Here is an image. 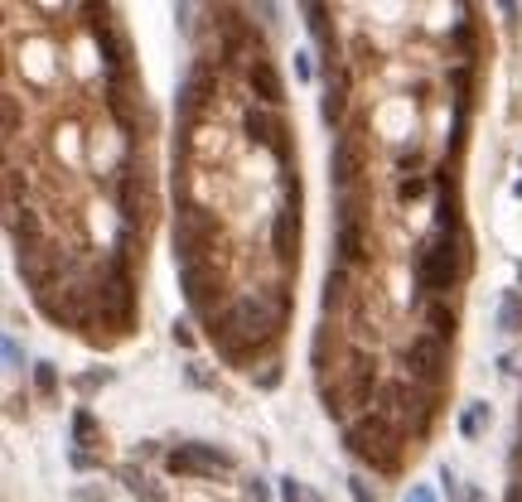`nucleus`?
<instances>
[{"label": "nucleus", "instance_id": "31", "mask_svg": "<svg viewBox=\"0 0 522 502\" xmlns=\"http://www.w3.org/2000/svg\"><path fill=\"white\" fill-rule=\"evenodd\" d=\"M29 372H34V391H39V397L49 401L54 391H58V367H54V363H34Z\"/></svg>", "mask_w": 522, "mask_h": 502}, {"label": "nucleus", "instance_id": "38", "mask_svg": "<svg viewBox=\"0 0 522 502\" xmlns=\"http://www.w3.org/2000/svg\"><path fill=\"white\" fill-rule=\"evenodd\" d=\"M343 488H349V498H353V502H377V493L367 488V478H363V473H349V478H343Z\"/></svg>", "mask_w": 522, "mask_h": 502}, {"label": "nucleus", "instance_id": "15", "mask_svg": "<svg viewBox=\"0 0 522 502\" xmlns=\"http://www.w3.org/2000/svg\"><path fill=\"white\" fill-rule=\"evenodd\" d=\"M271 256H276L281 276L300 266V203H281L271 213Z\"/></svg>", "mask_w": 522, "mask_h": 502}, {"label": "nucleus", "instance_id": "36", "mask_svg": "<svg viewBox=\"0 0 522 502\" xmlns=\"http://www.w3.org/2000/svg\"><path fill=\"white\" fill-rule=\"evenodd\" d=\"M184 381H189L194 391H218V377H208L204 363H189V367H184Z\"/></svg>", "mask_w": 522, "mask_h": 502}, {"label": "nucleus", "instance_id": "17", "mask_svg": "<svg viewBox=\"0 0 522 502\" xmlns=\"http://www.w3.org/2000/svg\"><path fill=\"white\" fill-rule=\"evenodd\" d=\"M5 232H10V247H15V256H34V251L54 247L49 232H44L39 222V208H5Z\"/></svg>", "mask_w": 522, "mask_h": 502}, {"label": "nucleus", "instance_id": "35", "mask_svg": "<svg viewBox=\"0 0 522 502\" xmlns=\"http://www.w3.org/2000/svg\"><path fill=\"white\" fill-rule=\"evenodd\" d=\"M252 387L257 391H276L281 387V363L271 357V363H261V372H252Z\"/></svg>", "mask_w": 522, "mask_h": 502}, {"label": "nucleus", "instance_id": "9", "mask_svg": "<svg viewBox=\"0 0 522 502\" xmlns=\"http://www.w3.org/2000/svg\"><path fill=\"white\" fill-rule=\"evenodd\" d=\"M401 363H407V377L417 381V387L435 391L441 397L445 381H450V343L435 339V333H411L407 343H401Z\"/></svg>", "mask_w": 522, "mask_h": 502}, {"label": "nucleus", "instance_id": "11", "mask_svg": "<svg viewBox=\"0 0 522 502\" xmlns=\"http://www.w3.org/2000/svg\"><path fill=\"white\" fill-rule=\"evenodd\" d=\"M339 387L349 406H363V411H377V401H383V367H377V353L373 348H358V343H349V353H343L339 363Z\"/></svg>", "mask_w": 522, "mask_h": 502}, {"label": "nucleus", "instance_id": "19", "mask_svg": "<svg viewBox=\"0 0 522 502\" xmlns=\"http://www.w3.org/2000/svg\"><path fill=\"white\" fill-rule=\"evenodd\" d=\"M349 88H353V68L343 63L339 73H329L324 78V102H319V116H324V126L329 130H343L349 126Z\"/></svg>", "mask_w": 522, "mask_h": 502}, {"label": "nucleus", "instance_id": "22", "mask_svg": "<svg viewBox=\"0 0 522 502\" xmlns=\"http://www.w3.org/2000/svg\"><path fill=\"white\" fill-rule=\"evenodd\" d=\"M349 300H353V271L334 261V266H329V276H324V319L329 314H343Z\"/></svg>", "mask_w": 522, "mask_h": 502}, {"label": "nucleus", "instance_id": "14", "mask_svg": "<svg viewBox=\"0 0 522 502\" xmlns=\"http://www.w3.org/2000/svg\"><path fill=\"white\" fill-rule=\"evenodd\" d=\"M228 469H237V459L228 449L208 445V439H189V445H174L164 454V473H174V478H213Z\"/></svg>", "mask_w": 522, "mask_h": 502}, {"label": "nucleus", "instance_id": "25", "mask_svg": "<svg viewBox=\"0 0 522 502\" xmlns=\"http://www.w3.org/2000/svg\"><path fill=\"white\" fill-rule=\"evenodd\" d=\"M315 391H319V406H324L329 421H334V425H349V397H343L339 377H319Z\"/></svg>", "mask_w": 522, "mask_h": 502}, {"label": "nucleus", "instance_id": "43", "mask_svg": "<svg viewBox=\"0 0 522 502\" xmlns=\"http://www.w3.org/2000/svg\"><path fill=\"white\" fill-rule=\"evenodd\" d=\"M247 498H252V502H271V488H266V478H247Z\"/></svg>", "mask_w": 522, "mask_h": 502}, {"label": "nucleus", "instance_id": "32", "mask_svg": "<svg viewBox=\"0 0 522 502\" xmlns=\"http://www.w3.org/2000/svg\"><path fill=\"white\" fill-rule=\"evenodd\" d=\"M484 415H489V406H484V401H469V411L459 415V435H465V439H479Z\"/></svg>", "mask_w": 522, "mask_h": 502}, {"label": "nucleus", "instance_id": "52", "mask_svg": "<svg viewBox=\"0 0 522 502\" xmlns=\"http://www.w3.org/2000/svg\"><path fill=\"white\" fill-rule=\"evenodd\" d=\"M469 502H489V498H484V493H479V488H469Z\"/></svg>", "mask_w": 522, "mask_h": 502}, {"label": "nucleus", "instance_id": "49", "mask_svg": "<svg viewBox=\"0 0 522 502\" xmlns=\"http://www.w3.org/2000/svg\"><path fill=\"white\" fill-rule=\"evenodd\" d=\"M174 343H180V348H194V333H189L184 324H174Z\"/></svg>", "mask_w": 522, "mask_h": 502}, {"label": "nucleus", "instance_id": "2", "mask_svg": "<svg viewBox=\"0 0 522 502\" xmlns=\"http://www.w3.org/2000/svg\"><path fill=\"white\" fill-rule=\"evenodd\" d=\"M343 449L353 454L358 464H367L373 473H401V449H407V439L392 430L387 415H377V411H363V415H353L349 425H343Z\"/></svg>", "mask_w": 522, "mask_h": 502}, {"label": "nucleus", "instance_id": "3", "mask_svg": "<svg viewBox=\"0 0 522 502\" xmlns=\"http://www.w3.org/2000/svg\"><path fill=\"white\" fill-rule=\"evenodd\" d=\"M377 415H387L392 430H397L401 439H421L431 435V425H435V415H441V397L435 391H425L417 387L411 377H397V381H387L383 387V401H377Z\"/></svg>", "mask_w": 522, "mask_h": 502}, {"label": "nucleus", "instance_id": "26", "mask_svg": "<svg viewBox=\"0 0 522 502\" xmlns=\"http://www.w3.org/2000/svg\"><path fill=\"white\" fill-rule=\"evenodd\" d=\"M97 445H102V425H97V415H92L88 406H78V411H73V449L92 454Z\"/></svg>", "mask_w": 522, "mask_h": 502}, {"label": "nucleus", "instance_id": "39", "mask_svg": "<svg viewBox=\"0 0 522 502\" xmlns=\"http://www.w3.org/2000/svg\"><path fill=\"white\" fill-rule=\"evenodd\" d=\"M276 493H281V502H310L305 483H295V478H276Z\"/></svg>", "mask_w": 522, "mask_h": 502}, {"label": "nucleus", "instance_id": "45", "mask_svg": "<svg viewBox=\"0 0 522 502\" xmlns=\"http://www.w3.org/2000/svg\"><path fill=\"white\" fill-rule=\"evenodd\" d=\"M441 483H445V493H450V502H459V478H455V469H441Z\"/></svg>", "mask_w": 522, "mask_h": 502}, {"label": "nucleus", "instance_id": "37", "mask_svg": "<svg viewBox=\"0 0 522 502\" xmlns=\"http://www.w3.org/2000/svg\"><path fill=\"white\" fill-rule=\"evenodd\" d=\"M353 63H358V68H377V49L367 44V34H353Z\"/></svg>", "mask_w": 522, "mask_h": 502}, {"label": "nucleus", "instance_id": "16", "mask_svg": "<svg viewBox=\"0 0 522 502\" xmlns=\"http://www.w3.org/2000/svg\"><path fill=\"white\" fill-rule=\"evenodd\" d=\"M334 261L349 271H367L377 261V242H373V222H339L334 227Z\"/></svg>", "mask_w": 522, "mask_h": 502}, {"label": "nucleus", "instance_id": "18", "mask_svg": "<svg viewBox=\"0 0 522 502\" xmlns=\"http://www.w3.org/2000/svg\"><path fill=\"white\" fill-rule=\"evenodd\" d=\"M247 88H252V97L261 106H271V112L286 106V82H281V68L271 63V54H257L252 63H247Z\"/></svg>", "mask_w": 522, "mask_h": 502}, {"label": "nucleus", "instance_id": "12", "mask_svg": "<svg viewBox=\"0 0 522 502\" xmlns=\"http://www.w3.org/2000/svg\"><path fill=\"white\" fill-rule=\"evenodd\" d=\"M213 34H218V63L223 68H237L247 58L252 63L261 49V34H257V20H247V10L237 5H218L213 10Z\"/></svg>", "mask_w": 522, "mask_h": 502}, {"label": "nucleus", "instance_id": "27", "mask_svg": "<svg viewBox=\"0 0 522 502\" xmlns=\"http://www.w3.org/2000/svg\"><path fill=\"white\" fill-rule=\"evenodd\" d=\"M116 478H122L130 493H136V502H170V498H164V488H160V483H150V478L140 473L136 464H122V469H116Z\"/></svg>", "mask_w": 522, "mask_h": 502}, {"label": "nucleus", "instance_id": "29", "mask_svg": "<svg viewBox=\"0 0 522 502\" xmlns=\"http://www.w3.org/2000/svg\"><path fill=\"white\" fill-rule=\"evenodd\" d=\"M474 73L479 68H465V63H455L450 68V92H455V112H474Z\"/></svg>", "mask_w": 522, "mask_h": 502}, {"label": "nucleus", "instance_id": "7", "mask_svg": "<svg viewBox=\"0 0 522 502\" xmlns=\"http://www.w3.org/2000/svg\"><path fill=\"white\" fill-rule=\"evenodd\" d=\"M329 184L334 194L367 184V116H353L334 136V155H329Z\"/></svg>", "mask_w": 522, "mask_h": 502}, {"label": "nucleus", "instance_id": "51", "mask_svg": "<svg viewBox=\"0 0 522 502\" xmlns=\"http://www.w3.org/2000/svg\"><path fill=\"white\" fill-rule=\"evenodd\" d=\"M508 502H522V483H518V478L508 483Z\"/></svg>", "mask_w": 522, "mask_h": 502}, {"label": "nucleus", "instance_id": "47", "mask_svg": "<svg viewBox=\"0 0 522 502\" xmlns=\"http://www.w3.org/2000/svg\"><path fill=\"white\" fill-rule=\"evenodd\" d=\"M257 15H261V25H266V29H276V15H281V10H276V5H257Z\"/></svg>", "mask_w": 522, "mask_h": 502}, {"label": "nucleus", "instance_id": "44", "mask_svg": "<svg viewBox=\"0 0 522 502\" xmlns=\"http://www.w3.org/2000/svg\"><path fill=\"white\" fill-rule=\"evenodd\" d=\"M194 15H198L194 5H174V20H180V29H184V34H194Z\"/></svg>", "mask_w": 522, "mask_h": 502}, {"label": "nucleus", "instance_id": "24", "mask_svg": "<svg viewBox=\"0 0 522 502\" xmlns=\"http://www.w3.org/2000/svg\"><path fill=\"white\" fill-rule=\"evenodd\" d=\"M421 314H425V333H435V339L455 343V329H459L455 305H450V300H425V305H421Z\"/></svg>", "mask_w": 522, "mask_h": 502}, {"label": "nucleus", "instance_id": "21", "mask_svg": "<svg viewBox=\"0 0 522 502\" xmlns=\"http://www.w3.org/2000/svg\"><path fill=\"white\" fill-rule=\"evenodd\" d=\"M450 44H455V58L465 68H479V20H474V5H459V20L450 29Z\"/></svg>", "mask_w": 522, "mask_h": 502}, {"label": "nucleus", "instance_id": "6", "mask_svg": "<svg viewBox=\"0 0 522 502\" xmlns=\"http://www.w3.org/2000/svg\"><path fill=\"white\" fill-rule=\"evenodd\" d=\"M218 92H223V63H218V54H194V63H189L180 92H174L180 126H198V121H204L208 106L218 102Z\"/></svg>", "mask_w": 522, "mask_h": 502}, {"label": "nucleus", "instance_id": "4", "mask_svg": "<svg viewBox=\"0 0 522 502\" xmlns=\"http://www.w3.org/2000/svg\"><path fill=\"white\" fill-rule=\"evenodd\" d=\"M223 218L208 203L180 194L174 203V266H194V261H218L223 251Z\"/></svg>", "mask_w": 522, "mask_h": 502}, {"label": "nucleus", "instance_id": "5", "mask_svg": "<svg viewBox=\"0 0 522 502\" xmlns=\"http://www.w3.org/2000/svg\"><path fill=\"white\" fill-rule=\"evenodd\" d=\"M180 290H184L189 309H194V319L204 329L232 305V276L223 271V261H194V266H180Z\"/></svg>", "mask_w": 522, "mask_h": 502}, {"label": "nucleus", "instance_id": "20", "mask_svg": "<svg viewBox=\"0 0 522 502\" xmlns=\"http://www.w3.org/2000/svg\"><path fill=\"white\" fill-rule=\"evenodd\" d=\"M343 353H349V343H343V339H339V329L324 319V324L315 329V339H310V367H315V381H319V377H329V367L339 372Z\"/></svg>", "mask_w": 522, "mask_h": 502}, {"label": "nucleus", "instance_id": "48", "mask_svg": "<svg viewBox=\"0 0 522 502\" xmlns=\"http://www.w3.org/2000/svg\"><path fill=\"white\" fill-rule=\"evenodd\" d=\"M407 502H435V493H431V488H425V483H417V488H411V493H407Z\"/></svg>", "mask_w": 522, "mask_h": 502}, {"label": "nucleus", "instance_id": "13", "mask_svg": "<svg viewBox=\"0 0 522 502\" xmlns=\"http://www.w3.org/2000/svg\"><path fill=\"white\" fill-rule=\"evenodd\" d=\"M82 15H92V39H97V54H102V78L106 73H136V54H130V34L122 29L116 10L106 5H88Z\"/></svg>", "mask_w": 522, "mask_h": 502}, {"label": "nucleus", "instance_id": "42", "mask_svg": "<svg viewBox=\"0 0 522 502\" xmlns=\"http://www.w3.org/2000/svg\"><path fill=\"white\" fill-rule=\"evenodd\" d=\"M112 377H116V372H106V367H102V372H88V377H78L73 387H78V391H97V387H106V381H112Z\"/></svg>", "mask_w": 522, "mask_h": 502}, {"label": "nucleus", "instance_id": "34", "mask_svg": "<svg viewBox=\"0 0 522 502\" xmlns=\"http://www.w3.org/2000/svg\"><path fill=\"white\" fill-rule=\"evenodd\" d=\"M0 106H5V140H20V97L15 92H0Z\"/></svg>", "mask_w": 522, "mask_h": 502}, {"label": "nucleus", "instance_id": "40", "mask_svg": "<svg viewBox=\"0 0 522 502\" xmlns=\"http://www.w3.org/2000/svg\"><path fill=\"white\" fill-rule=\"evenodd\" d=\"M5 367L10 372H25V348H20L15 333H5Z\"/></svg>", "mask_w": 522, "mask_h": 502}, {"label": "nucleus", "instance_id": "10", "mask_svg": "<svg viewBox=\"0 0 522 502\" xmlns=\"http://www.w3.org/2000/svg\"><path fill=\"white\" fill-rule=\"evenodd\" d=\"M242 130H247V140H252V146H261V150L276 155L281 179H295V146H290L286 112H271V106L252 102V106L242 112Z\"/></svg>", "mask_w": 522, "mask_h": 502}, {"label": "nucleus", "instance_id": "50", "mask_svg": "<svg viewBox=\"0 0 522 502\" xmlns=\"http://www.w3.org/2000/svg\"><path fill=\"white\" fill-rule=\"evenodd\" d=\"M508 464H513V478L522 483V445H513V454H508Z\"/></svg>", "mask_w": 522, "mask_h": 502}, {"label": "nucleus", "instance_id": "8", "mask_svg": "<svg viewBox=\"0 0 522 502\" xmlns=\"http://www.w3.org/2000/svg\"><path fill=\"white\" fill-rule=\"evenodd\" d=\"M106 194H112L116 213H122V227H130V232H146L150 218H156V194H150V174H140L136 164H122L116 174H106Z\"/></svg>", "mask_w": 522, "mask_h": 502}, {"label": "nucleus", "instance_id": "23", "mask_svg": "<svg viewBox=\"0 0 522 502\" xmlns=\"http://www.w3.org/2000/svg\"><path fill=\"white\" fill-rule=\"evenodd\" d=\"M373 184L363 188H349V194H334V227L339 222H373Z\"/></svg>", "mask_w": 522, "mask_h": 502}, {"label": "nucleus", "instance_id": "1", "mask_svg": "<svg viewBox=\"0 0 522 502\" xmlns=\"http://www.w3.org/2000/svg\"><path fill=\"white\" fill-rule=\"evenodd\" d=\"M474 266V242L469 232H431L421 237L417 251H411V300L425 305V300H450L455 285L469 276Z\"/></svg>", "mask_w": 522, "mask_h": 502}, {"label": "nucleus", "instance_id": "30", "mask_svg": "<svg viewBox=\"0 0 522 502\" xmlns=\"http://www.w3.org/2000/svg\"><path fill=\"white\" fill-rule=\"evenodd\" d=\"M498 329L522 333V290H503V300H498Z\"/></svg>", "mask_w": 522, "mask_h": 502}, {"label": "nucleus", "instance_id": "41", "mask_svg": "<svg viewBox=\"0 0 522 502\" xmlns=\"http://www.w3.org/2000/svg\"><path fill=\"white\" fill-rule=\"evenodd\" d=\"M295 78H300V82H315V54H310V49H295Z\"/></svg>", "mask_w": 522, "mask_h": 502}, {"label": "nucleus", "instance_id": "46", "mask_svg": "<svg viewBox=\"0 0 522 502\" xmlns=\"http://www.w3.org/2000/svg\"><path fill=\"white\" fill-rule=\"evenodd\" d=\"M97 454H82V449H73V469H97Z\"/></svg>", "mask_w": 522, "mask_h": 502}, {"label": "nucleus", "instance_id": "33", "mask_svg": "<svg viewBox=\"0 0 522 502\" xmlns=\"http://www.w3.org/2000/svg\"><path fill=\"white\" fill-rule=\"evenodd\" d=\"M425 188H431V179H425V174H401L397 179V203H417Z\"/></svg>", "mask_w": 522, "mask_h": 502}, {"label": "nucleus", "instance_id": "28", "mask_svg": "<svg viewBox=\"0 0 522 502\" xmlns=\"http://www.w3.org/2000/svg\"><path fill=\"white\" fill-rule=\"evenodd\" d=\"M435 232H465V218H459V188L435 194Z\"/></svg>", "mask_w": 522, "mask_h": 502}]
</instances>
